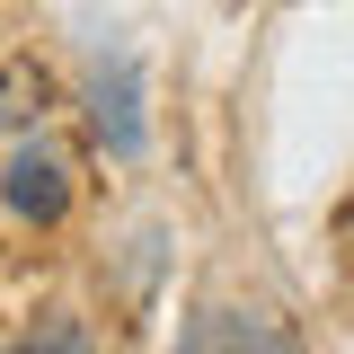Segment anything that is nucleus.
<instances>
[{
  "label": "nucleus",
  "mask_w": 354,
  "mask_h": 354,
  "mask_svg": "<svg viewBox=\"0 0 354 354\" xmlns=\"http://www.w3.org/2000/svg\"><path fill=\"white\" fill-rule=\"evenodd\" d=\"M0 204L18 221H36V230H53V221L71 213V151L44 142V133H27L9 151V169H0Z\"/></svg>",
  "instance_id": "nucleus-2"
},
{
  "label": "nucleus",
  "mask_w": 354,
  "mask_h": 354,
  "mask_svg": "<svg viewBox=\"0 0 354 354\" xmlns=\"http://www.w3.org/2000/svg\"><path fill=\"white\" fill-rule=\"evenodd\" d=\"M27 346H97V337H88V328H71V319H44Z\"/></svg>",
  "instance_id": "nucleus-4"
},
{
  "label": "nucleus",
  "mask_w": 354,
  "mask_h": 354,
  "mask_svg": "<svg viewBox=\"0 0 354 354\" xmlns=\"http://www.w3.org/2000/svg\"><path fill=\"white\" fill-rule=\"evenodd\" d=\"M186 346H292V337L266 328V319H239V310H213V319L186 328Z\"/></svg>",
  "instance_id": "nucleus-3"
},
{
  "label": "nucleus",
  "mask_w": 354,
  "mask_h": 354,
  "mask_svg": "<svg viewBox=\"0 0 354 354\" xmlns=\"http://www.w3.org/2000/svg\"><path fill=\"white\" fill-rule=\"evenodd\" d=\"M88 133H97V151L106 160H142L151 151V106H142V53H106L97 71H88Z\"/></svg>",
  "instance_id": "nucleus-1"
}]
</instances>
